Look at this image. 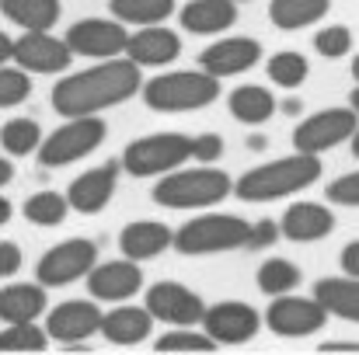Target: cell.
Masks as SVG:
<instances>
[{"mask_svg": "<svg viewBox=\"0 0 359 355\" xmlns=\"http://www.w3.org/2000/svg\"><path fill=\"white\" fill-rule=\"evenodd\" d=\"M119 171H122V160H105V164H98V167L77 174V178L70 181V188H67L70 209H74V213H84V216L102 213V209L112 202L116 188H119Z\"/></svg>", "mask_w": 359, "mask_h": 355, "instance_id": "16", "label": "cell"}, {"mask_svg": "<svg viewBox=\"0 0 359 355\" xmlns=\"http://www.w3.org/2000/svg\"><path fill=\"white\" fill-rule=\"evenodd\" d=\"M143 307L154 314V321L171 324V328H199L203 314H206V300L196 289H189L185 282H171V279L154 282L147 289Z\"/></svg>", "mask_w": 359, "mask_h": 355, "instance_id": "11", "label": "cell"}, {"mask_svg": "<svg viewBox=\"0 0 359 355\" xmlns=\"http://www.w3.org/2000/svg\"><path fill=\"white\" fill-rule=\"evenodd\" d=\"M11 60H14V39L7 32H0V67L11 63Z\"/></svg>", "mask_w": 359, "mask_h": 355, "instance_id": "43", "label": "cell"}, {"mask_svg": "<svg viewBox=\"0 0 359 355\" xmlns=\"http://www.w3.org/2000/svg\"><path fill=\"white\" fill-rule=\"evenodd\" d=\"M248 234H251L248 220L231 216V213H210V216H196L175 230V251L185 258L224 254V251L248 247Z\"/></svg>", "mask_w": 359, "mask_h": 355, "instance_id": "5", "label": "cell"}, {"mask_svg": "<svg viewBox=\"0 0 359 355\" xmlns=\"http://www.w3.org/2000/svg\"><path fill=\"white\" fill-rule=\"evenodd\" d=\"M279 223L276 220H258V223H251V234H248V247L251 251H262V247H269V244H276L279 240Z\"/></svg>", "mask_w": 359, "mask_h": 355, "instance_id": "40", "label": "cell"}, {"mask_svg": "<svg viewBox=\"0 0 359 355\" xmlns=\"http://www.w3.org/2000/svg\"><path fill=\"white\" fill-rule=\"evenodd\" d=\"M359 129V116L353 109H321L314 116H307L304 122H297L293 129V150L300 153H325L335 150L339 143L353 139V132Z\"/></svg>", "mask_w": 359, "mask_h": 355, "instance_id": "10", "label": "cell"}, {"mask_svg": "<svg viewBox=\"0 0 359 355\" xmlns=\"http://www.w3.org/2000/svg\"><path fill=\"white\" fill-rule=\"evenodd\" d=\"M32 95V77L21 67H0V109H14Z\"/></svg>", "mask_w": 359, "mask_h": 355, "instance_id": "37", "label": "cell"}, {"mask_svg": "<svg viewBox=\"0 0 359 355\" xmlns=\"http://www.w3.org/2000/svg\"><path fill=\"white\" fill-rule=\"evenodd\" d=\"M42 129H39V122L35 118H11V122H4L0 125V146H4V153H11V157H28V153H35L39 146H42Z\"/></svg>", "mask_w": 359, "mask_h": 355, "instance_id": "31", "label": "cell"}, {"mask_svg": "<svg viewBox=\"0 0 359 355\" xmlns=\"http://www.w3.org/2000/svg\"><path fill=\"white\" fill-rule=\"evenodd\" d=\"M234 4H248V0H234Z\"/></svg>", "mask_w": 359, "mask_h": 355, "instance_id": "51", "label": "cell"}, {"mask_svg": "<svg viewBox=\"0 0 359 355\" xmlns=\"http://www.w3.org/2000/svg\"><path fill=\"white\" fill-rule=\"evenodd\" d=\"M21 213L35 227H60L67 220V213H70V199L60 195V192H35V195L25 199Z\"/></svg>", "mask_w": 359, "mask_h": 355, "instance_id": "32", "label": "cell"}, {"mask_svg": "<svg viewBox=\"0 0 359 355\" xmlns=\"http://www.w3.org/2000/svg\"><path fill=\"white\" fill-rule=\"evenodd\" d=\"M314 296L328 310V317L359 324V275H328L314 282Z\"/></svg>", "mask_w": 359, "mask_h": 355, "instance_id": "25", "label": "cell"}, {"mask_svg": "<svg viewBox=\"0 0 359 355\" xmlns=\"http://www.w3.org/2000/svg\"><path fill=\"white\" fill-rule=\"evenodd\" d=\"M220 98V77L199 70H171L143 84V105L150 112H199Z\"/></svg>", "mask_w": 359, "mask_h": 355, "instance_id": "4", "label": "cell"}, {"mask_svg": "<svg viewBox=\"0 0 359 355\" xmlns=\"http://www.w3.org/2000/svg\"><path fill=\"white\" fill-rule=\"evenodd\" d=\"M126 56L136 67H168L182 56V39L164 25H140L136 32H129Z\"/></svg>", "mask_w": 359, "mask_h": 355, "instance_id": "19", "label": "cell"}, {"mask_svg": "<svg viewBox=\"0 0 359 355\" xmlns=\"http://www.w3.org/2000/svg\"><path fill=\"white\" fill-rule=\"evenodd\" d=\"M314 49H318L325 60H342V56H349V53H353V28H346V25H325V28H318Z\"/></svg>", "mask_w": 359, "mask_h": 355, "instance_id": "36", "label": "cell"}, {"mask_svg": "<svg viewBox=\"0 0 359 355\" xmlns=\"http://www.w3.org/2000/svg\"><path fill=\"white\" fill-rule=\"evenodd\" d=\"M119 247L133 261H150V258L164 254L168 247H175V230L168 223H157V220H133L122 227Z\"/></svg>", "mask_w": 359, "mask_h": 355, "instance_id": "21", "label": "cell"}, {"mask_svg": "<svg viewBox=\"0 0 359 355\" xmlns=\"http://www.w3.org/2000/svg\"><path fill=\"white\" fill-rule=\"evenodd\" d=\"M154 349H157V352H213V349H220V345H217L206 331L175 328V331L161 335V338L154 342Z\"/></svg>", "mask_w": 359, "mask_h": 355, "instance_id": "35", "label": "cell"}, {"mask_svg": "<svg viewBox=\"0 0 359 355\" xmlns=\"http://www.w3.org/2000/svg\"><path fill=\"white\" fill-rule=\"evenodd\" d=\"M339 265H342V272H346V275H359V240H349V244L342 247Z\"/></svg>", "mask_w": 359, "mask_h": 355, "instance_id": "42", "label": "cell"}, {"mask_svg": "<svg viewBox=\"0 0 359 355\" xmlns=\"http://www.w3.org/2000/svg\"><path fill=\"white\" fill-rule=\"evenodd\" d=\"M154 331V314L147 307H112L105 317H102V335L112 342V345H140L147 342Z\"/></svg>", "mask_w": 359, "mask_h": 355, "instance_id": "24", "label": "cell"}, {"mask_svg": "<svg viewBox=\"0 0 359 355\" xmlns=\"http://www.w3.org/2000/svg\"><path fill=\"white\" fill-rule=\"evenodd\" d=\"M220 157H224V136H220V132H199V136L192 139V160L213 164V160H220Z\"/></svg>", "mask_w": 359, "mask_h": 355, "instance_id": "39", "label": "cell"}, {"mask_svg": "<svg viewBox=\"0 0 359 355\" xmlns=\"http://www.w3.org/2000/svg\"><path fill=\"white\" fill-rule=\"evenodd\" d=\"M109 136V125L102 116H74L63 125H56L42 146H39V164L42 167H67L74 160H84L88 153H95Z\"/></svg>", "mask_w": 359, "mask_h": 355, "instance_id": "7", "label": "cell"}, {"mask_svg": "<svg viewBox=\"0 0 359 355\" xmlns=\"http://www.w3.org/2000/svg\"><path fill=\"white\" fill-rule=\"evenodd\" d=\"M325 199L332 206H349V209H359V171H349L342 178H335L328 188H325Z\"/></svg>", "mask_w": 359, "mask_h": 355, "instance_id": "38", "label": "cell"}, {"mask_svg": "<svg viewBox=\"0 0 359 355\" xmlns=\"http://www.w3.org/2000/svg\"><path fill=\"white\" fill-rule=\"evenodd\" d=\"M11 213H14L11 199H4V195H0V227H4V223H11Z\"/></svg>", "mask_w": 359, "mask_h": 355, "instance_id": "46", "label": "cell"}, {"mask_svg": "<svg viewBox=\"0 0 359 355\" xmlns=\"http://www.w3.org/2000/svg\"><path fill=\"white\" fill-rule=\"evenodd\" d=\"M227 195H234V178L213 164L199 167H175L157 178L150 199L164 209H213Z\"/></svg>", "mask_w": 359, "mask_h": 355, "instance_id": "3", "label": "cell"}, {"mask_svg": "<svg viewBox=\"0 0 359 355\" xmlns=\"http://www.w3.org/2000/svg\"><path fill=\"white\" fill-rule=\"evenodd\" d=\"M325 324H328V310L321 307L318 296L307 300V296L283 293V296H272L265 310V328L279 338H307V335H318Z\"/></svg>", "mask_w": 359, "mask_h": 355, "instance_id": "9", "label": "cell"}, {"mask_svg": "<svg viewBox=\"0 0 359 355\" xmlns=\"http://www.w3.org/2000/svg\"><path fill=\"white\" fill-rule=\"evenodd\" d=\"M353 77H356V84H359V53L353 56Z\"/></svg>", "mask_w": 359, "mask_h": 355, "instance_id": "50", "label": "cell"}, {"mask_svg": "<svg viewBox=\"0 0 359 355\" xmlns=\"http://www.w3.org/2000/svg\"><path fill=\"white\" fill-rule=\"evenodd\" d=\"M349 143H353V157H356V160H359V129H356V132H353V139H349Z\"/></svg>", "mask_w": 359, "mask_h": 355, "instance_id": "49", "label": "cell"}, {"mask_svg": "<svg viewBox=\"0 0 359 355\" xmlns=\"http://www.w3.org/2000/svg\"><path fill=\"white\" fill-rule=\"evenodd\" d=\"M283 112H286V116H297V112H300V102H297V98L283 102Z\"/></svg>", "mask_w": 359, "mask_h": 355, "instance_id": "47", "label": "cell"}, {"mask_svg": "<svg viewBox=\"0 0 359 355\" xmlns=\"http://www.w3.org/2000/svg\"><path fill=\"white\" fill-rule=\"evenodd\" d=\"M262 321H265V317H262L251 303H244V300H224V303L206 307L199 328H203L217 345H244V342H251V338L258 335Z\"/></svg>", "mask_w": 359, "mask_h": 355, "instance_id": "14", "label": "cell"}, {"mask_svg": "<svg viewBox=\"0 0 359 355\" xmlns=\"http://www.w3.org/2000/svg\"><path fill=\"white\" fill-rule=\"evenodd\" d=\"M300 268L290 261V258H269V261H262V268H258V289L265 293V296H283V293H293L297 286H300Z\"/></svg>", "mask_w": 359, "mask_h": 355, "instance_id": "33", "label": "cell"}, {"mask_svg": "<svg viewBox=\"0 0 359 355\" xmlns=\"http://www.w3.org/2000/svg\"><path fill=\"white\" fill-rule=\"evenodd\" d=\"M178 21L192 35H220L238 21V4L234 0H189L178 11Z\"/></svg>", "mask_w": 359, "mask_h": 355, "instance_id": "22", "label": "cell"}, {"mask_svg": "<svg viewBox=\"0 0 359 355\" xmlns=\"http://www.w3.org/2000/svg\"><path fill=\"white\" fill-rule=\"evenodd\" d=\"M67 46L74 49V56H88V60H112L126 56V42H129V28L126 21H105V18H84L77 25L67 28Z\"/></svg>", "mask_w": 359, "mask_h": 355, "instance_id": "12", "label": "cell"}, {"mask_svg": "<svg viewBox=\"0 0 359 355\" xmlns=\"http://www.w3.org/2000/svg\"><path fill=\"white\" fill-rule=\"evenodd\" d=\"M46 314V286L35 282H11L0 289V321L4 324H28Z\"/></svg>", "mask_w": 359, "mask_h": 355, "instance_id": "23", "label": "cell"}, {"mask_svg": "<svg viewBox=\"0 0 359 355\" xmlns=\"http://www.w3.org/2000/svg\"><path fill=\"white\" fill-rule=\"evenodd\" d=\"M262 60V46L255 39H244V35H231V39H220L213 46H206L199 53V67L213 77H238L248 74L255 63Z\"/></svg>", "mask_w": 359, "mask_h": 355, "instance_id": "18", "label": "cell"}, {"mask_svg": "<svg viewBox=\"0 0 359 355\" xmlns=\"http://www.w3.org/2000/svg\"><path fill=\"white\" fill-rule=\"evenodd\" d=\"M21 261H25L21 247L14 240H0V279H11L14 272H21Z\"/></svg>", "mask_w": 359, "mask_h": 355, "instance_id": "41", "label": "cell"}, {"mask_svg": "<svg viewBox=\"0 0 359 355\" xmlns=\"http://www.w3.org/2000/svg\"><path fill=\"white\" fill-rule=\"evenodd\" d=\"M95 265H98V244L95 240H84V237H70V240L49 247L39 258L35 279L46 289H60V286H70L77 279H88V272Z\"/></svg>", "mask_w": 359, "mask_h": 355, "instance_id": "8", "label": "cell"}, {"mask_svg": "<svg viewBox=\"0 0 359 355\" xmlns=\"http://www.w3.org/2000/svg\"><path fill=\"white\" fill-rule=\"evenodd\" d=\"M143 289V272H140V261L133 258H119V261H102L88 272V293L95 300H105V303H119L129 300Z\"/></svg>", "mask_w": 359, "mask_h": 355, "instance_id": "17", "label": "cell"}, {"mask_svg": "<svg viewBox=\"0 0 359 355\" xmlns=\"http://www.w3.org/2000/svg\"><path fill=\"white\" fill-rule=\"evenodd\" d=\"M227 109L244 125H265L269 118L276 116V95L269 88H262V84H241V88L231 91Z\"/></svg>", "mask_w": 359, "mask_h": 355, "instance_id": "26", "label": "cell"}, {"mask_svg": "<svg viewBox=\"0 0 359 355\" xmlns=\"http://www.w3.org/2000/svg\"><path fill=\"white\" fill-rule=\"evenodd\" d=\"M74 60V49L67 39H56L53 28L46 32H25L14 39V63L28 74H63Z\"/></svg>", "mask_w": 359, "mask_h": 355, "instance_id": "15", "label": "cell"}, {"mask_svg": "<svg viewBox=\"0 0 359 355\" xmlns=\"http://www.w3.org/2000/svg\"><path fill=\"white\" fill-rule=\"evenodd\" d=\"M279 230L293 244H314V240H325V237L335 234V213L321 202H293L283 213Z\"/></svg>", "mask_w": 359, "mask_h": 355, "instance_id": "20", "label": "cell"}, {"mask_svg": "<svg viewBox=\"0 0 359 355\" xmlns=\"http://www.w3.org/2000/svg\"><path fill=\"white\" fill-rule=\"evenodd\" d=\"M321 352H359V342H325Z\"/></svg>", "mask_w": 359, "mask_h": 355, "instance_id": "44", "label": "cell"}, {"mask_svg": "<svg viewBox=\"0 0 359 355\" xmlns=\"http://www.w3.org/2000/svg\"><path fill=\"white\" fill-rule=\"evenodd\" d=\"M49 331L35 328V321L28 324H7L0 331V352H42L49 345Z\"/></svg>", "mask_w": 359, "mask_h": 355, "instance_id": "34", "label": "cell"}, {"mask_svg": "<svg viewBox=\"0 0 359 355\" xmlns=\"http://www.w3.org/2000/svg\"><path fill=\"white\" fill-rule=\"evenodd\" d=\"M349 109H353V112L359 116V84L353 88V95H349Z\"/></svg>", "mask_w": 359, "mask_h": 355, "instance_id": "48", "label": "cell"}, {"mask_svg": "<svg viewBox=\"0 0 359 355\" xmlns=\"http://www.w3.org/2000/svg\"><path fill=\"white\" fill-rule=\"evenodd\" d=\"M321 178V160L318 153H290L279 160H269L262 167H251L234 181V195L241 202H279L286 195H297L311 188Z\"/></svg>", "mask_w": 359, "mask_h": 355, "instance_id": "2", "label": "cell"}, {"mask_svg": "<svg viewBox=\"0 0 359 355\" xmlns=\"http://www.w3.org/2000/svg\"><path fill=\"white\" fill-rule=\"evenodd\" d=\"M265 74H269V81H272L276 88L297 91V88L307 81L311 63H307L304 53H297V49H283V53H276V56L265 63Z\"/></svg>", "mask_w": 359, "mask_h": 355, "instance_id": "30", "label": "cell"}, {"mask_svg": "<svg viewBox=\"0 0 359 355\" xmlns=\"http://www.w3.org/2000/svg\"><path fill=\"white\" fill-rule=\"evenodd\" d=\"M11 181H14V160L0 157V188H4V185H11Z\"/></svg>", "mask_w": 359, "mask_h": 355, "instance_id": "45", "label": "cell"}, {"mask_svg": "<svg viewBox=\"0 0 359 355\" xmlns=\"http://www.w3.org/2000/svg\"><path fill=\"white\" fill-rule=\"evenodd\" d=\"M332 11V0H269V21L283 32H300L318 25Z\"/></svg>", "mask_w": 359, "mask_h": 355, "instance_id": "28", "label": "cell"}, {"mask_svg": "<svg viewBox=\"0 0 359 355\" xmlns=\"http://www.w3.org/2000/svg\"><path fill=\"white\" fill-rule=\"evenodd\" d=\"M0 14L25 32H46L60 21L63 4L60 0H0Z\"/></svg>", "mask_w": 359, "mask_h": 355, "instance_id": "27", "label": "cell"}, {"mask_svg": "<svg viewBox=\"0 0 359 355\" xmlns=\"http://www.w3.org/2000/svg\"><path fill=\"white\" fill-rule=\"evenodd\" d=\"M122 171L133 178H161L185 160H192V136L185 132H154L140 136L122 150Z\"/></svg>", "mask_w": 359, "mask_h": 355, "instance_id": "6", "label": "cell"}, {"mask_svg": "<svg viewBox=\"0 0 359 355\" xmlns=\"http://www.w3.org/2000/svg\"><path fill=\"white\" fill-rule=\"evenodd\" d=\"M102 317H105V310L98 307L95 296L91 300H67V303H60L46 314V331H49L53 342L74 349V345H84L91 335L102 331Z\"/></svg>", "mask_w": 359, "mask_h": 355, "instance_id": "13", "label": "cell"}, {"mask_svg": "<svg viewBox=\"0 0 359 355\" xmlns=\"http://www.w3.org/2000/svg\"><path fill=\"white\" fill-rule=\"evenodd\" d=\"M112 18L126 25H161L175 14V0H109Z\"/></svg>", "mask_w": 359, "mask_h": 355, "instance_id": "29", "label": "cell"}, {"mask_svg": "<svg viewBox=\"0 0 359 355\" xmlns=\"http://www.w3.org/2000/svg\"><path fill=\"white\" fill-rule=\"evenodd\" d=\"M140 70L143 67H136L129 56L98 60L95 67L56 81V88H53V109L63 118L102 116V112L116 109V105L129 102L133 95L143 91Z\"/></svg>", "mask_w": 359, "mask_h": 355, "instance_id": "1", "label": "cell"}]
</instances>
